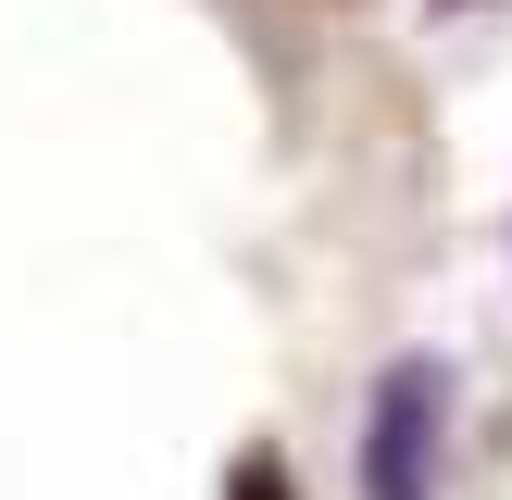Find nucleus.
<instances>
[{"mask_svg":"<svg viewBox=\"0 0 512 500\" xmlns=\"http://www.w3.org/2000/svg\"><path fill=\"white\" fill-rule=\"evenodd\" d=\"M438 475H450V363L413 350L363 400V500H438Z\"/></svg>","mask_w":512,"mask_h":500,"instance_id":"obj_1","label":"nucleus"}]
</instances>
